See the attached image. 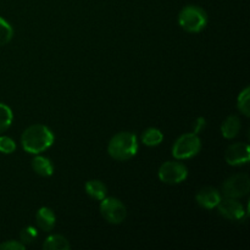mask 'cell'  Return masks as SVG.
Returning a JSON list of instances; mask_svg holds the SVG:
<instances>
[{"mask_svg": "<svg viewBox=\"0 0 250 250\" xmlns=\"http://www.w3.org/2000/svg\"><path fill=\"white\" fill-rule=\"evenodd\" d=\"M100 214L109 224L120 225L126 220L127 209L117 198H106L100 200Z\"/></svg>", "mask_w": 250, "mask_h": 250, "instance_id": "5", "label": "cell"}, {"mask_svg": "<svg viewBox=\"0 0 250 250\" xmlns=\"http://www.w3.org/2000/svg\"><path fill=\"white\" fill-rule=\"evenodd\" d=\"M12 37H14V29H12L11 24L6 20L0 17V46H4L10 43Z\"/></svg>", "mask_w": 250, "mask_h": 250, "instance_id": "18", "label": "cell"}, {"mask_svg": "<svg viewBox=\"0 0 250 250\" xmlns=\"http://www.w3.org/2000/svg\"><path fill=\"white\" fill-rule=\"evenodd\" d=\"M250 150L246 143H234L229 146L225 151V160L231 166L244 165L249 161Z\"/></svg>", "mask_w": 250, "mask_h": 250, "instance_id": "9", "label": "cell"}, {"mask_svg": "<svg viewBox=\"0 0 250 250\" xmlns=\"http://www.w3.org/2000/svg\"><path fill=\"white\" fill-rule=\"evenodd\" d=\"M250 190V178L246 173L231 176L222 185V194L226 198H238L248 195Z\"/></svg>", "mask_w": 250, "mask_h": 250, "instance_id": "6", "label": "cell"}, {"mask_svg": "<svg viewBox=\"0 0 250 250\" xmlns=\"http://www.w3.org/2000/svg\"><path fill=\"white\" fill-rule=\"evenodd\" d=\"M217 211L222 217L231 221H238L246 216V209L242 205L241 202H238L234 198H226L221 199V202L217 205Z\"/></svg>", "mask_w": 250, "mask_h": 250, "instance_id": "8", "label": "cell"}, {"mask_svg": "<svg viewBox=\"0 0 250 250\" xmlns=\"http://www.w3.org/2000/svg\"><path fill=\"white\" fill-rule=\"evenodd\" d=\"M16 150V143L12 138L6 136L0 137V153L12 154Z\"/></svg>", "mask_w": 250, "mask_h": 250, "instance_id": "21", "label": "cell"}, {"mask_svg": "<svg viewBox=\"0 0 250 250\" xmlns=\"http://www.w3.org/2000/svg\"><path fill=\"white\" fill-rule=\"evenodd\" d=\"M205 126H207L205 119L204 117H199V119H197V121H195V124H194V132H193V133L198 134L199 132H202L203 129L205 128Z\"/></svg>", "mask_w": 250, "mask_h": 250, "instance_id": "23", "label": "cell"}, {"mask_svg": "<svg viewBox=\"0 0 250 250\" xmlns=\"http://www.w3.org/2000/svg\"><path fill=\"white\" fill-rule=\"evenodd\" d=\"M38 233H37V229L32 226H27L20 232V239H21V243H23L24 246L26 244L33 243L34 239L37 238Z\"/></svg>", "mask_w": 250, "mask_h": 250, "instance_id": "20", "label": "cell"}, {"mask_svg": "<svg viewBox=\"0 0 250 250\" xmlns=\"http://www.w3.org/2000/svg\"><path fill=\"white\" fill-rule=\"evenodd\" d=\"M54 143V134L44 125H32L27 127L21 137L22 148L29 154L43 153L50 148Z\"/></svg>", "mask_w": 250, "mask_h": 250, "instance_id": "1", "label": "cell"}, {"mask_svg": "<svg viewBox=\"0 0 250 250\" xmlns=\"http://www.w3.org/2000/svg\"><path fill=\"white\" fill-rule=\"evenodd\" d=\"M249 97H250V89L249 87L244 88V90H242L239 93L238 100H237V107H238L239 111L244 115V116L249 117L250 115V105H249Z\"/></svg>", "mask_w": 250, "mask_h": 250, "instance_id": "19", "label": "cell"}, {"mask_svg": "<svg viewBox=\"0 0 250 250\" xmlns=\"http://www.w3.org/2000/svg\"><path fill=\"white\" fill-rule=\"evenodd\" d=\"M36 222L42 231L50 232L56 224V216L50 208L43 207L37 211Z\"/></svg>", "mask_w": 250, "mask_h": 250, "instance_id": "11", "label": "cell"}, {"mask_svg": "<svg viewBox=\"0 0 250 250\" xmlns=\"http://www.w3.org/2000/svg\"><path fill=\"white\" fill-rule=\"evenodd\" d=\"M163 132L158 128H154V127L146 129L142 134V143L146 146H158L163 143Z\"/></svg>", "mask_w": 250, "mask_h": 250, "instance_id": "16", "label": "cell"}, {"mask_svg": "<svg viewBox=\"0 0 250 250\" xmlns=\"http://www.w3.org/2000/svg\"><path fill=\"white\" fill-rule=\"evenodd\" d=\"M221 194L219 190L214 187H204L197 193L195 195V200H197L198 205L204 209H214L219 205L221 202Z\"/></svg>", "mask_w": 250, "mask_h": 250, "instance_id": "10", "label": "cell"}, {"mask_svg": "<svg viewBox=\"0 0 250 250\" xmlns=\"http://www.w3.org/2000/svg\"><path fill=\"white\" fill-rule=\"evenodd\" d=\"M71 248L67 239L61 234H51L44 241V250H68Z\"/></svg>", "mask_w": 250, "mask_h": 250, "instance_id": "15", "label": "cell"}, {"mask_svg": "<svg viewBox=\"0 0 250 250\" xmlns=\"http://www.w3.org/2000/svg\"><path fill=\"white\" fill-rule=\"evenodd\" d=\"M12 111L7 105L0 103V134L9 129V127L12 124Z\"/></svg>", "mask_w": 250, "mask_h": 250, "instance_id": "17", "label": "cell"}, {"mask_svg": "<svg viewBox=\"0 0 250 250\" xmlns=\"http://www.w3.org/2000/svg\"><path fill=\"white\" fill-rule=\"evenodd\" d=\"M178 24L188 33H198L208 24V15L197 5H187L178 14Z\"/></svg>", "mask_w": 250, "mask_h": 250, "instance_id": "3", "label": "cell"}, {"mask_svg": "<svg viewBox=\"0 0 250 250\" xmlns=\"http://www.w3.org/2000/svg\"><path fill=\"white\" fill-rule=\"evenodd\" d=\"M32 168L37 175L42 176V177H50L54 172V167L51 161L45 156H36L32 160Z\"/></svg>", "mask_w": 250, "mask_h": 250, "instance_id": "13", "label": "cell"}, {"mask_svg": "<svg viewBox=\"0 0 250 250\" xmlns=\"http://www.w3.org/2000/svg\"><path fill=\"white\" fill-rule=\"evenodd\" d=\"M239 131H241V120L239 117L229 116L221 125V133L226 139H232L234 137L238 136Z\"/></svg>", "mask_w": 250, "mask_h": 250, "instance_id": "12", "label": "cell"}, {"mask_svg": "<svg viewBox=\"0 0 250 250\" xmlns=\"http://www.w3.org/2000/svg\"><path fill=\"white\" fill-rule=\"evenodd\" d=\"M159 178L166 185H178L188 177L186 165L177 161H166L159 168Z\"/></svg>", "mask_w": 250, "mask_h": 250, "instance_id": "7", "label": "cell"}, {"mask_svg": "<svg viewBox=\"0 0 250 250\" xmlns=\"http://www.w3.org/2000/svg\"><path fill=\"white\" fill-rule=\"evenodd\" d=\"M26 246L21 242L16 241H7L0 244V250H24Z\"/></svg>", "mask_w": 250, "mask_h": 250, "instance_id": "22", "label": "cell"}, {"mask_svg": "<svg viewBox=\"0 0 250 250\" xmlns=\"http://www.w3.org/2000/svg\"><path fill=\"white\" fill-rule=\"evenodd\" d=\"M200 149H202V141L198 134L186 133L176 139L172 148V155L177 160H187L197 155Z\"/></svg>", "mask_w": 250, "mask_h": 250, "instance_id": "4", "label": "cell"}, {"mask_svg": "<svg viewBox=\"0 0 250 250\" xmlns=\"http://www.w3.org/2000/svg\"><path fill=\"white\" fill-rule=\"evenodd\" d=\"M138 151V141L131 132H120L110 139L107 153L114 160L126 161L133 158Z\"/></svg>", "mask_w": 250, "mask_h": 250, "instance_id": "2", "label": "cell"}, {"mask_svg": "<svg viewBox=\"0 0 250 250\" xmlns=\"http://www.w3.org/2000/svg\"><path fill=\"white\" fill-rule=\"evenodd\" d=\"M85 192L90 198L95 200H103L106 197L107 188L102 181L99 180H90L85 183Z\"/></svg>", "mask_w": 250, "mask_h": 250, "instance_id": "14", "label": "cell"}]
</instances>
